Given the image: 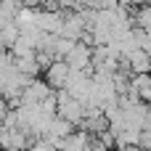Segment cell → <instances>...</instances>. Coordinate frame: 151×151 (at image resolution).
<instances>
[{"mask_svg":"<svg viewBox=\"0 0 151 151\" xmlns=\"http://www.w3.org/2000/svg\"><path fill=\"white\" fill-rule=\"evenodd\" d=\"M56 101H58V114L56 117H64L74 127L85 122V109H88L85 104H80L77 98H72L66 90H56Z\"/></svg>","mask_w":151,"mask_h":151,"instance_id":"6da1fadb","label":"cell"},{"mask_svg":"<svg viewBox=\"0 0 151 151\" xmlns=\"http://www.w3.org/2000/svg\"><path fill=\"white\" fill-rule=\"evenodd\" d=\"M64 19H66V13H61V11H50V8H37V29L40 32H45V35H61V29H64Z\"/></svg>","mask_w":151,"mask_h":151,"instance_id":"7a4b0ae2","label":"cell"},{"mask_svg":"<svg viewBox=\"0 0 151 151\" xmlns=\"http://www.w3.org/2000/svg\"><path fill=\"white\" fill-rule=\"evenodd\" d=\"M53 93H56V90H53V88H50L45 80H37V77H35V80H32V82L24 88L21 101H24V104H29V106H37V104H42L45 98H50Z\"/></svg>","mask_w":151,"mask_h":151,"instance_id":"3957f363","label":"cell"},{"mask_svg":"<svg viewBox=\"0 0 151 151\" xmlns=\"http://www.w3.org/2000/svg\"><path fill=\"white\" fill-rule=\"evenodd\" d=\"M42 74H45V82H48L53 90H64V88H66V82H69L72 66H69L66 61H53Z\"/></svg>","mask_w":151,"mask_h":151,"instance_id":"277c9868","label":"cell"},{"mask_svg":"<svg viewBox=\"0 0 151 151\" xmlns=\"http://www.w3.org/2000/svg\"><path fill=\"white\" fill-rule=\"evenodd\" d=\"M66 64L74 72H90V66H93V48L85 45V42H77L74 50L66 56Z\"/></svg>","mask_w":151,"mask_h":151,"instance_id":"5b68a950","label":"cell"},{"mask_svg":"<svg viewBox=\"0 0 151 151\" xmlns=\"http://www.w3.org/2000/svg\"><path fill=\"white\" fill-rule=\"evenodd\" d=\"M125 64L130 66V72L133 74H149L151 72V53H146V50H133L130 56H125Z\"/></svg>","mask_w":151,"mask_h":151,"instance_id":"8992f818","label":"cell"},{"mask_svg":"<svg viewBox=\"0 0 151 151\" xmlns=\"http://www.w3.org/2000/svg\"><path fill=\"white\" fill-rule=\"evenodd\" d=\"M13 61H16V69H19L21 74H27V77L42 74V66H40V61H37V53H35V56H24V58H13Z\"/></svg>","mask_w":151,"mask_h":151,"instance_id":"52a82bcc","label":"cell"},{"mask_svg":"<svg viewBox=\"0 0 151 151\" xmlns=\"http://www.w3.org/2000/svg\"><path fill=\"white\" fill-rule=\"evenodd\" d=\"M19 37H21V29H19V24H16V21L0 29V40H3V45H5L8 50L16 45V40H19Z\"/></svg>","mask_w":151,"mask_h":151,"instance_id":"ba28073f","label":"cell"},{"mask_svg":"<svg viewBox=\"0 0 151 151\" xmlns=\"http://www.w3.org/2000/svg\"><path fill=\"white\" fill-rule=\"evenodd\" d=\"M135 21H138V29L151 32V5H143V8L135 13Z\"/></svg>","mask_w":151,"mask_h":151,"instance_id":"9c48e42d","label":"cell"},{"mask_svg":"<svg viewBox=\"0 0 151 151\" xmlns=\"http://www.w3.org/2000/svg\"><path fill=\"white\" fill-rule=\"evenodd\" d=\"M29 151H58L50 141H45V138H35V143L29 146Z\"/></svg>","mask_w":151,"mask_h":151,"instance_id":"30bf717a","label":"cell"},{"mask_svg":"<svg viewBox=\"0 0 151 151\" xmlns=\"http://www.w3.org/2000/svg\"><path fill=\"white\" fill-rule=\"evenodd\" d=\"M8 111H11V106H8V101L0 96V127H3V122H5V117H8Z\"/></svg>","mask_w":151,"mask_h":151,"instance_id":"8fae6325","label":"cell"},{"mask_svg":"<svg viewBox=\"0 0 151 151\" xmlns=\"http://www.w3.org/2000/svg\"><path fill=\"white\" fill-rule=\"evenodd\" d=\"M21 3H24V5H29V8H40L45 0H21Z\"/></svg>","mask_w":151,"mask_h":151,"instance_id":"7c38bea8","label":"cell"}]
</instances>
